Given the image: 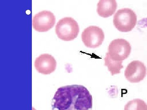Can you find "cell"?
I'll list each match as a JSON object with an SVG mask.
<instances>
[{
	"mask_svg": "<svg viewBox=\"0 0 147 110\" xmlns=\"http://www.w3.org/2000/svg\"><path fill=\"white\" fill-rule=\"evenodd\" d=\"M92 97L84 86L72 85L61 87L55 93L52 110H92Z\"/></svg>",
	"mask_w": 147,
	"mask_h": 110,
	"instance_id": "6da1fadb",
	"label": "cell"
},
{
	"mask_svg": "<svg viewBox=\"0 0 147 110\" xmlns=\"http://www.w3.org/2000/svg\"><path fill=\"white\" fill-rule=\"evenodd\" d=\"M137 23V16L132 9H119L114 16L113 23L119 31L127 32L132 30Z\"/></svg>",
	"mask_w": 147,
	"mask_h": 110,
	"instance_id": "7a4b0ae2",
	"label": "cell"
},
{
	"mask_svg": "<svg viewBox=\"0 0 147 110\" xmlns=\"http://www.w3.org/2000/svg\"><path fill=\"white\" fill-rule=\"evenodd\" d=\"M55 32L59 39L64 41H71L76 38L79 34V24L73 18L65 17L58 22Z\"/></svg>",
	"mask_w": 147,
	"mask_h": 110,
	"instance_id": "3957f363",
	"label": "cell"
},
{
	"mask_svg": "<svg viewBox=\"0 0 147 110\" xmlns=\"http://www.w3.org/2000/svg\"><path fill=\"white\" fill-rule=\"evenodd\" d=\"M131 52L130 43L123 39L114 40L108 47V54L114 60L123 61L128 57Z\"/></svg>",
	"mask_w": 147,
	"mask_h": 110,
	"instance_id": "277c9868",
	"label": "cell"
},
{
	"mask_svg": "<svg viewBox=\"0 0 147 110\" xmlns=\"http://www.w3.org/2000/svg\"><path fill=\"white\" fill-rule=\"evenodd\" d=\"M82 38L86 47L94 49L102 45L105 36L100 28L96 26H90L84 30Z\"/></svg>",
	"mask_w": 147,
	"mask_h": 110,
	"instance_id": "5b68a950",
	"label": "cell"
},
{
	"mask_svg": "<svg viewBox=\"0 0 147 110\" xmlns=\"http://www.w3.org/2000/svg\"><path fill=\"white\" fill-rule=\"evenodd\" d=\"M56 18L54 14L49 11H42L36 14L32 20L33 28L38 32H46L55 25Z\"/></svg>",
	"mask_w": 147,
	"mask_h": 110,
	"instance_id": "8992f818",
	"label": "cell"
},
{
	"mask_svg": "<svg viewBox=\"0 0 147 110\" xmlns=\"http://www.w3.org/2000/svg\"><path fill=\"white\" fill-rule=\"evenodd\" d=\"M147 69L144 63L139 61L131 62L127 66L125 76L127 80L131 83L142 81L146 75Z\"/></svg>",
	"mask_w": 147,
	"mask_h": 110,
	"instance_id": "52a82bcc",
	"label": "cell"
},
{
	"mask_svg": "<svg viewBox=\"0 0 147 110\" xmlns=\"http://www.w3.org/2000/svg\"><path fill=\"white\" fill-rule=\"evenodd\" d=\"M34 66L39 73L48 75L56 70L57 62L52 55L43 54L36 58L35 61Z\"/></svg>",
	"mask_w": 147,
	"mask_h": 110,
	"instance_id": "ba28073f",
	"label": "cell"
},
{
	"mask_svg": "<svg viewBox=\"0 0 147 110\" xmlns=\"http://www.w3.org/2000/svg\"><path fill=\"white\" fill-rule=\"evenodd\" d=\"M117 7L115 0H100L97 4V12L101 17L108 18L115 13Z\"/></svg>",
	"mask_w": 147,
	"mask_h": 110,
	"instance_id": "9c48e42d",
	"label": "cell"
},
{
	"mask_svg": "<svg viewBox=\"0 0 147 110\" xmlns=\"http://www.w3.org/2000/svg\"><path fill=\"white\" fill-rule=\"evenodd\" d=\"M105 65L108 67L112 76L121 73V70L123 68L122 65L123 61L113 60L110 58L108 52L106 53L105 59Z\"/></svg>",
	"mask_w": 147,
	"mask_h": 110,
	"instance_id": "30bf717a",
	"label": "cell"
},
{
	"mask_svg": "<svg viewBox=\"0 0 147 110\" xmlns=\"http://www.w3.org/2000/svg\"><path fill=\"white\" fill-rule=\"evenodd\" d=\"M124 110H147V105L144 100L135 99L127 103Z\"/></svg>",
	"mask_w": 147,
	"mask_h": 110,
	"instance_id": "8fae6325",
	"label": "cell"
}]
</instances>
